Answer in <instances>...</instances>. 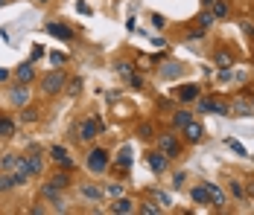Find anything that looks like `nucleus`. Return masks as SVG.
I'll return each instance as SVG.
<instances>
[{"instance_id": "nucleus-47", "label": "nucleus", "mask_w": 254, "mask_h": 215, "mask_svg": "<svg viewBox=\"0 0 254 215\" xmlns=\"http://www.w3.org/2000/svg\"><path fill=\"white\" fill-rule=\"evenodd\" d=\"M202 3H204V6H213V0H202Z\"/></svg>"}, {"instance_id": "nucleus-43", "label": "nucleus", "mask_w": 254, "mask_h": 215, "mask_svg": "<svg viewBox=\"0 0 254 215\" xmlns=\"http://www.w3.org/2000/svg\"><path fill=\"white\" fill-rule=\"evenodd\" d=\"M50 213V207H29V215H44Z\"/></svg>"}, {"instance_id": "nucleus-27", "label": "nucleus", "mask_w": 254, "mask_h": 215, "mask_svg": "<svg viewBox=\"0 0 254 215\" xmlns=\"http://www.w3.org/2000/svg\"><path fill=\"white\" fill-rule=\"evenodd\" d=\"M41 120V108L38 105H24L21 108V125H32Z\"/></svg>"}, {"instance_id": "nucleus-19", "label": "nucleus", "mask_w": 254, "mask_h": 215, "mask_svg": "<svg viewBox=\"0 0 254 215\" xmlns=\"http://www.w3.org/2000/svg\"><path fill=\"white\" fill-rule=\"evenodd\" d=\"M44 29L50 32V35H56L59 41H73L76 38V32L70 29L67 24H59V21H50V24H44Z\"/></svg>"}, {"instance_id": "nucleus-48", "label": "nucleus", "mask_w": 254, "mask_h": 215, "mask_svg": "<svg viewBox=\"0 0 254 215\" xmlns=\"http://www.w3.org/2000/svg\"><path fill=\"white\" fill-rule=\"evenodd\" d=\"M0 6H6V0H0Z\"/></svg>"}, {"instance_id": "nucleus-24", "label": "nucleus", "mask_w": 254, "mask_h": 215, "mask_svg": "<svg viewBox=\"0 0 254 215\" xmlns=\"http://www.w3.org/2000/svg\"><path fill=\"white\" fill-rule=\"evenodd\" d=\"M111 163H114V169H117V172H120V174H126L128 169H131V148H120V151H117V157H111Z\"/></svg>"}, {"instance_id": "nucleus-30", "label": "nucleus", "mask_w": 254, "mask_h": 215, "mask_svg": "<svg viewBox=\"0 0 254 215\" xmlns=\"http://www.w3.org/2000/svg\"><path fill=\"white\" fill-rule=\"evenodd\" d=\"M167 207H158L155 201H137V213L140 215H161Z\"/></svg>"}, {"instance_id": "nucleus-26", "label": "nucleus", "mask_w": 254, "mask_h": 215, "mask_svg": "<svg viewBox=\"0 0 254 215\" xmlns=\"http://www.w3.org/2000/svg\"><path fill=\"white\" fill-rule=\"evenodd\" d=\"M134 134H137V140H140V143H155V137H158V131H155L152 122H140Z\"/></svg>"}, {"instance_id": "nucleus-34", "label": "nucleus", "mask_w": 254, "mask_h": 215, "mask_svg": "<svg viewBox=\"0 0 254 215\" xmlns=\"http://www.w3.org/2000/svg\"><path fill=\"white\" fill-rule=\"evenodd\" d=\"M196 24L202 26V29H210V26L216 24V18H213V12H210V6L204 9V12H202V15H199V18H196Z\"/></svg>"}, {"instance_id": "nucleus-13", "label": "nucleus", "mask_w": 254, "mask_h": 215, "mask_svg": "<svg viewBox=\"0 0 254 215\" xmlns=\"http://www.w3.org/2000/svg\"><path fill=\"white\" fill-rule=\"evenodd\" d=\"M184 73H187V64H181V61H167V64L158 67V79H161V82H173V79H181Z\"/></svg>"}, {"instance_id": "nucleus-33", "label": "nucleus", "mask_w": 254, "mask_h": 215, "mask_svg": "<svg viewBox=\"0 0 254 215\" xmlns=\"http://www.w3.org/2000/svg\"><path fill=\"white\" fill-rule=\"evenodd\" d=\"M12 189H18L12 180V172H0V195H9Z\"/></svg>"}, {"instance_id": "nucleus-39", "label": "nucleus", "mask_w": 254, "mask_h": 215, "mask_svg": "<svg viewBox=\"0 0 254 215\" xmlns=\"http://www.w3.org/2000/svg\"><path fill=\"white\" fill-rule=\"evenodd\" d=\"M184 180H187V174H184V172H176V174H173V189H184Z\"/></svg>"}, {"instance_id": "nucleus-37", "label": "nucleus", "mask_w": 254, "mask_h": 215, "mask_svg": "<svg viewBox=\"0 0 254 215\" xmlns=\"http://www.w3.org/2000/svg\"><path fill=\"white\" fill-rule=\"evenodd\" d=\"M67 93H70V96H79V93H82V79H79V76L67 82Z\"/></svg>"}, {"instance_id": "nucleus-41", "label": "nucleus", "mask_w": 254, "mask_h": 215, "mask_svg": "<svg viewBox=\"0 0 254 215\" xmlns=\"http://www.w3.org/2000/svg\"><path fill=\"white\" fill-rule=\"evenodd\" d=\"M9 82H12V70L0 67V85H9Z\"/></svg>"}, {"instance_id": "nucleus-16", "label": "nucleus", "mask_w": 254, "mask_h": 215, "mask_svg": "<svg viewBox=\"0 0 254 215\" xmlns=\"http://www.w3.org/2000/svg\"><path fill=\"white\" fill-rule=\"evenodd\" d=\"M108 213L111 215H131V213H137V201H131L128 195H120V198H114V204L108 207Z\"/></svg>"}, {"instance_id": "nucleus-10", "label": "nucleus", "mask_w": 254, "mask_h": 215, "mask_svg": "<svg viewBox=\"0 0 254 215\" xmlns=\"http://www.w3.org/2000/svg\"><path fill=\"white\" fill-rule=\"evenodd\" d=\"M181 140H184V145H199L204 140V125L199 120H190L181 128Z\"/></svg>"}, {"instance_id": "nucleus-4", "label": "nucleus", "mask_w": 254, "mask_h": 215, "mask_svg": "<svg viewBox=\"0 0 254 215\" xmlns=\"http://www.w3.org/2000/svg\"><path fill=\"white\" fill-rule=\"evenodd\" d=\"M76 128V140L79 143H85V145H91L97 137L102 134V122L100 117H82V120L73 125Z\"/></svg>"}, {"instance_id": "nucleus-28", "label": "nucleus", "mask_w": 254, "mask_h": 215, "mask_svg": "<svg viewBox=\"0 0 254 215\" xmlns=\"http://www.w3.org/2000/svg\"><path fill=\"white\" fill-rule=\"evenodd\" d=\"M190 198H193V204H199V207H210V195H207V186H204V183L193 186V189H190Z\"/></svg>"}, {"instance_id": "nucleus-42", "label": "nucleus", "mask_w": 254, "mask_h": 215, "mask_svg": "<svg viewBox=\"0 0 254 215\" xmlns=\"http://www.w3.org/2000/svg\"><path fill=\"white\" fill-rule=\"evenodd\" d=\"M50 61H56V67L64 64V52H50Z\"/></svg>"}, {"instance_id": "nucleus-46", "label": "nucleus", "mask_w": 254, "mask_h": 215, "mask_svg": "<svg viewBox=\"0 0 254 215\" xmlns=\"http://www.w3.org/2000/svg\"><path fill=\"white\" fill-rule=\"evenodd\" d=\"M32 3H38V6H50L53 0H32Z\"/></svg>"}, {"instance_id": "nucleus-7", "label": "nucleus", "mask_w": 254, "mask_h": 215, "mask_svg": "<svg viewBox=\"0 0 254 215\" xmlns=\"http://www.w3.org/2000/svg\"><path fill=\"white\" fill-rule=\"evenodd\" d=\"M196 111L199 114H231V105L216 99V96H199L196 99Z\"/></svg>"}, {"instance_id": "nucleus-32", "label": "nucleus", "mask_w": 254, "mask_h": 215, "mask_svg": "<svg viewBox=\"0 0 254 215\" xmlns=\"http://www.w3.org/2000/svg\"><path fill=\"white\" fill-rule=\"evenodd\" d=\"M228 192L237 198V201H246L249 195H246V183L243 180H228Z\"/></svg>"}, {"instance_id": "nucleus-14", "label": "nucleus", "mask_w": 254, "mask_h": 215, "mask_svg": "<svg viewBox=\"0 0 254 215\" xmlns=\"http://www.w3.org/2000/svg\"><path fill=\"white\" fill-rule=\"evenodd\" d=\"M79 195H82L88 204H102V201H105V189H102V186H97V183H91V180L79 183Z\"/></svg>"}, {"instance_id": "nucleus-12", "label": "nucleus", "mask_w": 254, "mask_h": 215, "mask_svg": "<svg viewBox=\"0 0 254 215\" xmlns=\"http://www.w3.org/2000/svg\"><path fill=\"white\" fill-rule=\"evenodd\" d=\"M12 79H15V82H21V85H35V82H38L35 64H32V61H21V64L12 70Z\"/></svg>"}, {"instance_id": "nucleus-35", "label": "nucleus", "mask_w": 254, "mask_h": 215, "mask_svg": "<svg viewBox=\"0 0 254 215\" xmlns=\"http://www.w3.org/2000/svg\"><path fill=\"white\" fill-rule=\"evenodd\" d=\"M126 82H128V87H131V90H143V87H146V79H143V76H140L137 70L131 73Z\"/></svg>"}, {"instance_id": "nucleus-29", "label": "nucleus", "mask_w": 254, "mask_h": 215, "mask_svg": "<svg viewBox=\"0 0 254 215\" xmlns=\"http://www.w3.org/2000/svg\"><path fill=\"white\" fill-rule=\"evenodd\" d=\"M210 12H213V18H216V21H228V15H231V6H228V0H213V6H210Z\"/></svg>"}, {"instance_id": "nucleus-15", "label": "nucleus", "mask_w": 254, "mask_h": 215, "mask_svg": "<svg viewBox=\"0 0 254 215\" xmlns=\"http://www.w3.org/2000/svg\"><path fill=\"white\" fill-rule=\"evenodd\" d=\"M204 186H207V195H210V207L213 210H225L228 207V195L222 186H216L213 180H204Z\"/></svg>"}, {"instance_id": "nucleus-22", "label": "nucleus", "mask_w": 254, "mask_h": 215, "mask_svg": "<svg viewBox=\"0 0 254 215\" xmlns=\"http://www.w3.org/2000/svg\"><path fill=\"white\" fill-rule=\"evenodd\" d=\"M12 180H15V186H26L29 180H35V174H32V169L26 166V157L18 163V169L12 172Z\"/></svg>"}, {"instance_id": "nucleus-9", "label": "nucleus", "mask_w": 254, "mask_h": 215, "mask_svg": "<svg viewBox=\"0 0 254 215\" xmlns=\"http://www.w3.org/2000/svg\"><path fill=\"white\" fill-rule=\"evenodd\" d=\"M213 64H216L219 70H234V64H237V52H234L228 44H219V47L213 49Z\"/></svg>"}, {"instance_id": "nucleus-1", "label": "nucleus", "mask_w": 254, "mask_h": 215, "mask_svg": "<svg viewBox=\"0 0 254 215\" xmlns=\"http://www.w3.org/2000/svg\"><path fill=\"white\" fill-rule=\"evenodd\" d=\"M67 82H70L67 73L62 70V67H53L44 76H38V90H41V96H47V99H56V96H62L67 90Z\"/></svg>"}, {"instance_id": "nucleus-45", "label": "nucleus", "mask_w": 254, "mask_h": 215, "mask_svg": "<svg viewBox=\"0 0 254 215\" xmlns=\"http://www.w3.org/2000/svg\"><path fill=\"white\" fill-rule=\"evenodd\" d=\"M152 24H155V26H164L167 21H164V15H152Z\"/></svg>"}, {"instance_id": "nucleus-49", "label": "nucleus", "mask_w": 254, "mask_h": 215, "mask_svg": "<svg viewBox=\"0 0 254 215\" xmlns=\"http://www.w3.org/2000/svg\"><path fill=\"white\" fill-rule=\"evenodd\" d=\"M252 108H254V102H252Z\"/></svg>"}, {"instance_id": "nucleus-11", "label": "nucleus", "mask_w": 254, "mask_h": 215, "mask_svg": "<svg viewBox=\"0 0 254 215\" xmlns=\"http://www.w3.org/2000/svg\"><path fill=\"white\" fill-rule=\"evenodd\" d=\"M9 102H12L15 111H21L24 105H29V85L12 82V85H9Z\"/></svg>"}, {"instance_id": "nucleus-44", "label": "nucleus", "mask_w": 254, "mask_h": 215, "mask_svg": "<svg viewBox=\"0 0 254 215\" xmlns=\"http://www.w3.org/2000/svg\"><path fill=\"white\" fill-rule=\"evenodd\" d=\"M243 183H246V195H252V198H254V177H252V180H243Z\"/></svg>"}, {"instance_id": "nucleus-6", "label": "nucleus", "mask_w": 254, "mask_h": 215, "mask_svg": "<svg viewBox=\"0 0 254 215\" xmlns=\"http://www.w3.org/2000/svg\"><path fill=\"white\" fill-rule=\"evenodd\" d=\"M24 157H26V166L32 169V174H35V177H44V166H47V157H50V154H47L41 145H29L24 151Z\"/></svg>"}, {"instance_id": "nucleus-20", "label": "nucleus", "mask_w": 254, "mask_h": 215, "mask_svg": "<svg viewBox=\"0 0 254 215\" xmlns=\"http://www.w3.org/2000/svg\"><path fill=\"white\" fill-rule=\"evenodd\" d=\"M18 134V120L0 111V140H12Z\"/></svg>"}, {"instance_id": "nucleus-23", "label": "nucleus", "mask_w": 254, "mask_h": 215, "mask_svg": "<svg viewBox=\"0 0 254 215\" xmlns=\"http://www.w3.org/2000/svg\"><path fill=\"white\" fill-rule=\"evenodd\" d=\"M193 114H196V111H187V105H184V108H176V111H173V120H170V125H173L176 131H181V128H184L190 120H196Z\"/></svg>"}, {"instance_id": "nucleus-25", "label": "nucleus", "mask_w": 254, "mask_h": 215, "mask_svg": "<svg viewBox=\"0 0 254 215\" xmlns=\"http://www.w3.org/2000/svg\"><path fill=\"white\" fill-rule=\"evenodd\" d=\"M21 160H24L21 151H6V154H0V172H15Z\"/></svg>"}, {"instance_id": "nucleus-40", "label": "nucleus", "mask_w": 254, "mask_h": 215, "mask_svg": "<svg viewBox=\"0 0 254 215\" xmlns=\"http://www.w3.org/2000/svg\"><path fill=\"white\" fill-rule=\"evenodd\" d=\"M155 198H158V201H161V207H170V204H173V201H170V195H167V192H161V189H155L152 192Z\"/></svg>"}, {"instance_id": "nucleus-18", "label": "nucleus", "mask_w": 254, "mask_h": 215, "mask_svg": "<svg viewBox=\"0 0 254 215\" xmlns=\"http://www.w3.org/2000/svg\"><path fill=\"white\" fill-rule=\"evenodd\" d=\"M47 180H50L53 186H59V189L67 192L70 186H73V172H70V169H56V172H50Z\"/></svg>"}, {"instance_id": "nucleus-17", "label": "nucleus", "mask_w": 254, "mask_h": 215, "mask_svg": "<svg viewBox=\"0 0 254 215\" xmlns=\"http://www.w3.org/2000/svg\"><path fill=\"white\" fill-rule=\"evenodd\" d=\"M146 166L152 169V174H164L170 169V157H164L158 148H152V151H146Z\"/></svg>"}, {"instance_id": "nucleus-3", "label": "nucleus", "mask_w": 254, "mask_h": 215, "mask_svg": "<svg viewBox=\"0 0 254 215\" xmlns=\"http://www.w3.org/2000/svg\"><path fill=\"white\" fill-rule=\"evenodd\" d=\"M85 169L91 172V174H105L108 169H111V151L108 148H102V145H88V151H85Z\"/></svg>"}, {"instance_id": "nucleus-5", "label": "nucleus", "mask_w": 254, "mask_h": 215, "mask_svg": "<svg viewBox=\"0 0 254 215\" xmlns=\"http://www.w3.org/2000/svg\"><path fill=\"white\" fill-rule=\"evenodd\" d=\"M47 154H50V160H53V166L56 169H76V157H73V151L67 148V145H62V143H53L50 148H47Z\"/></svg>"}, {"instance_id": "nucleus-31", "label": "nucleus", "mask_w": 254, "mask_h": 215, "mask_svg": "<svg viewBox=\"0 0 254 215\" xmlns=\"http://www.w3.org/2000/svg\"><path fill=\"white\" fill-rule=\"evenodd\" d=\"M102 189H105V198H120V195H126V189H123V183H117V180H105L102 183Z\"/></svg>"}, {"instance_id": "nucleus-21", "label": "nucleus", "mask_w": 254, "mask_h": 215, "mask_svg": "<svg viewBox=\"0 0 254 215\" xmlns=\"http://www.w3.org/2000/svg\"><path fill=\"white\" fill-rule=\"evenodd\" d=\"M38 198H41L44 204H53V201H59V198H64V189H59V186H53L50 180H44V183L38 186Z\"/></svg>"}, {"instance_id": "nucleus-2", "label": "nucleus", "mask_w": 254, "mask_h": 215, "mask_svg": "<svg viewBox=\"0 0 254 215\" xmlns=\"http://www.w3.org/2000/svg\"><path fill=\"white\" fill-rule=\"evenodd\" d=\"M155 148H158L164 157L178 160V157L184 154V140H181V131H176V128L158 131V137H155Z\"/></svg>"}, {"instance_id": "nucleus-38", "label": "nucleus", "mask_w": 254, "mask_h": 215, "mask_svg": "<svg viewBox=\"0 0 254 215\" xmlns=\"http://www.w3.org/2000/svg\"><path fill=\"white\" fill-rule=\"evenodd\" d=\"M225 145H228L231 151H234V154H240V157H246V154H249V151H246V148H243V143H237V140H225Z\"/></svg>"}, {"instance_id": "nucleus-8", "label": "nucleus", "mask_w": 254, "mask_h": 215, "mask_svg": "<svg viewBox=\"0 0 254 215\" xmlns=\"http://www.w3.org/2000/svg\"><path fill=\"white\" fill-rule=\"evenodd\" d=\"M199 96H202V85H196V82H187V85L173 87V99L181 102V105H190V102H196Z\"/></svg>"}, {"instance_id": "nucleus-36", "label": "nucleus", "mask_w": 254, "mask_h": 215, "mask_svg": "<svg viewBox=\"0 0 254 215\" xmlns=\"http://www.w3.org/2000/svg\"><path fill=\"white\" fill-rule=\"evenodd\" d=\"M114 70L120 73V76H123V79H128V76H131V73H134V64H131V61H126V58H120V61H117V64H114Z\"/></svg>"}]
</instances>
